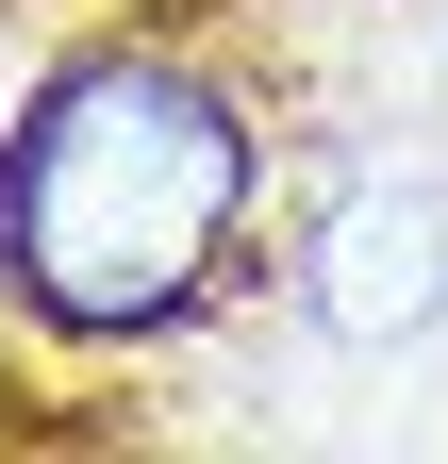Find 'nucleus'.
<instances>
[{"instance_id": "obj_1", "label": "nucleus", "mask_w": 448, "mask_h": 464, "mask_svg": "<svg viewBox=\"0 0 448 464\" xmlns=\"http://www.w3.org/2000/svg\"><path fill=\"white\" fill-rule=\"evenodd\" d=\"M233 216H249V133L166 50L67 67L34 133L0 150V266L50 332H166L216 282Z\"/></svg>"}, {"instance_id": "obj_2", "label": "nucleus", "mask_w": 448, "mask_h": 464, "mask_svg": "<svg viewBox=\"0 0 448 464\" xmlns=\"http://www.w3.org/2000/svg\"><path fill=\"white\" fill-rule=\"evenodd\" d=\"M316 315L349 332V348H415L448 315V183H349L316 216Z\"/></svg>"}]
</instances>
